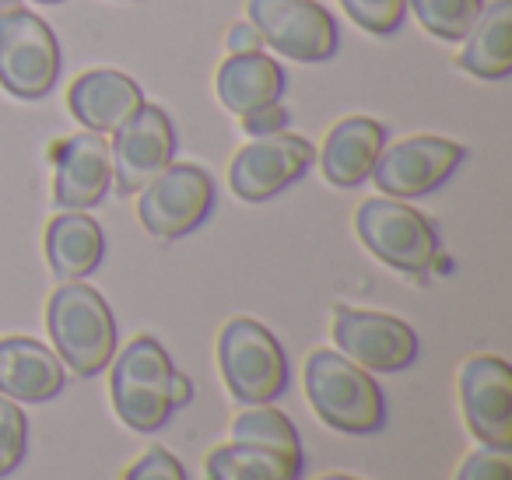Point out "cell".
I'll return each mask as SVG.
<instances>
[{"label":"cell","instance_id":"9c48e42d","mask_svg":"<svg viewBox=\"0 0 512 480\" xmlns=\"http://www.w3.org/2000/svg\"><path fill=\"white\" fill-rule=\"evenodd\" d=\"M113 183L116 190L141 193L158 172H165L176 158V127L162 106L144 102L120 130H113Z\"/></svg>","mask_w":512,"mask_h":480},{"label":"cell","instance_id":"4dcf8cb0","mask_svg":"<svg viewBox=\"0 0 512 480\" xmlns=\"http://www.w3.org/2000/svg\"><path fill=\"white\" fill-rule=\"evenodd\" d=\"M15 8H22V0H0V15H8Z\"/></svg>","mask_w":512,"mask_h":480},{"label":"cell","instance_id":"ba28073f","mask_svg":"<svg viewBox=\"0 0 512 480\" xmlns=\"http://www.w3.org/2000/svg\"><path fill=\"white\" fill-rule=\"evenodd\" d=\"M214 207V179L197 165H176L158 172L141 190L137 218L155 239H183L197 232Z\"/></svg>","mask_w":512,"mask_h":480},{"label":"cell","instance_id":"ac0fdd59","mask_svg":"<svg viewBox=\"0 0 512 480\" xmlns=\"http://www.w3.org/2000/svg\"><path fill=\"white\" fill-rule=\"evenodd\" d=\"M285 88V71L267 53H232L218 71V99L235 116L256 113V109L271 106V102H281Z\"/></svg>","mask_w":512,"mask_h":480},{"label":"cell","instance_id":"277c9868","mask_svg":"<svg viewBox=\"0 0 512 480\" xmlns=\"http://www.w3.org/2000/svg\"><path fill=\"white\" fill-rule=\"evenodd\" d=\"M218 361L225 386L239 403H274L288 389V354L278 337L256 319H232L218 337Z\"/></svg>","mask_w":512,"mask_h":480},{"label":"cell","instance_id":"4316f807","mask_svg":"<svg viewBox=\"0 0 512 480\" xmlns=\"http://www.w3.org/2000/svg\"><path fill=\"white\" fill-rule=\"evenodd\" d=\"M123 480H186V470L169 449L155 445L123 473Z\"/></svg>","mask_w":512,"mask_h":480},{"label":"cell","instance_id":"d4e9b609","mask_svg":"<svg viewBox=\"0 0 512 480\" xmlns=\"http://www.w3.org/2000/svg\"><path fill=\"white\" fill-rule=\"evenodd\" d=\"M348 18L372 36H393L404 25L407 0H341Z\"/></svg>","mask_w":512,"mask_h":480},{"label":"cell","instance_id":"9a60e30c","mask_svg":"<svg viewBox=\"0 0 512 480\" xmlns=\"http://www.w3.org/2000/svg\"><path fill=\"white\" fill-rule=\"evenodd\" d=\"M74 120L92 134H113L120 130L137 109L144 106V92L134 78L123 71H85L67 92Z\"/></svg>","mask_w":512,"mask_h":480},{"label":"cell","instance_id":"d6a6232c","mask_svg":"<svg viewBox=\"0 0 512 480\" xmlns=\"http://www.w3.org/2000/svg\"><path fill=\"white\" fill-rule=\"evenodd\" d=\"M36 4H64V0H36Z\"/></svg>","mask_w":512,"mask_h":480},{"label":"cell","instance_id":"7402d4cb","mask_svg":"<svg viewBox=\"0 0 512 480\" xmlns=\"http://www.w3.org/2000/svg\"><path fill=\"white\" fill-rule=\"evenodd\" d=\"M232 442H249V445H267V449H278L292 459H302V442L295 424L288 421L281 410L267 407V403H256V407L242 410L232 421Z\"/></svg>","mask_w":512,"mask_h":480},{"label":"cell","instance_id":"8fae6325","mask_svg":"<svg viewBox=\"0 0 512 480\" xmlns=\"http://www.w3.org/2000/svg\"><path fill=\"white\" fill-rule=\"evenodd\" d=\"M463 158H467V151L446 137H407L376 158L372 179L393 200L425 197L460 169Z\"/></svg>","mask_w":512,"mask_h":480},{"label":"cell","instance_id":"1f68e13d","mask_svg":"<svg viewBox=\"0 0 512 480\" xmlns=\"http://www.w3.org/2000/svg\"><path fill=\"white\" fill-rule=\"evenodd\" d=\"M320 480H358V477H348V473H327V477H320Z\"/></svg>","mask_w":512,"mask_h":480},{"label":"cell","instance_id":"3957f363","mask_svg":"<svg viewBox=\"0 0 512 480\" xmlns=\"http://www.w3.org/2000/svg\"><path fill=\"white\" fill-rule=\"evenodd\" d=\"M172 365L169 351L155 337H134L113 365V407L127 428L151 435L172 414Z\"/></svg>","mask_w":512,"mask_h":480},{"label":"cell","instance_id":"6da1fadb","mask_svg":"<svg viewBox=\"0 0 512 480\" xmlns=\"http://www.w3.org/2000/svg\"><path fill=\"white\" fill-rule=\"evenodd\" d=\"M57 358L81 379L99 375L116 358V319L109 302L81 281H64L46 309Z\"/></svg>","mask_w":512,"mask_h":480},{"label":"cell","instance_id":"f1b7e54d","mask_svg":"<svg viewBox=\"0 0 512 480\" xmlns=\"http://www.w3.org/2000/svg\"><path fill=\"white\" fill-rule=\"evenodd\" d=\"M228 50L232 53H264V39L253 29V22H239L228 32Z\"/></svg>","mask_w":512,"mask_h":480},{"label":"cell","instance_id":"4fadbf2b","mask_svg":"<svg viewBox=\"0 0 512 480\" xmlns=\"http://www.w3.org/2000/svg\"><path fill=\"white\" fill-rule=\"evenodd\" d=\"M467 424L491 449H512V368L495 354H477L460 368Z\"/></svg>","mask_w":512,"mask_h":480},{"label":"cell","instance_id":"5bb4252c","mask_svg":"<svg viewBox=\"0 0 512 480\" xmlns=\"http://www.w3.org/2000/svg\"><path fill=\"white\" fill-rule=\"evenodd\" d=\"M113 186V158L102 134L67 137L57 148V179H53V200L60 211H88Z\"/></svg>","mask_w":512,"mask_h":480},{"label":"cell","instance_id":"30bf717a","mask_svg":"<svg viewBox=\"0 0 512 480\" xmlns=\"http://www.w3.org/2000/svg\"><path fill=\"white\" fill-rule=\"evenodd\" d=\"M316 162V151L306 137L295 134H267L256 137L253 144L235 155L232 169H228V183L232 193L249 204L278 197L281 190H288L292 183H299L309 172V165Z\"/></svg>","mask_w":512,"mask_h":480},{"label":"cell","instance_id":"603a6c76","mask_svg":"<svg viewBox=\"0 0 512 480\" xmlns=\"http://www.w3.org/2000/svg\"><path fill=\"white\" fill-rule=\"evenodd\" d=\"M407 4L425 25V32L446 43H460L484 11V0H407Z\"/></svg>","mask_w":512,"mask_h":480},{"label":"cell","instance_id":"f546056e","mask_svg":"<svg viewBox=\"0 0 512 480\" xmlns=\"http://www.w3.org/2000/svg\"><path fill=\"white\" fill-rule=\"evenodd\" d=\"M193 400V386H190V379H186L183 372H176L172 375V407H186V403Z\"/></svg>","mask_w":512,"mask_h":480},{"label":"cell","instance_id":"ffe728a7","mask_svg":"<svg viewBox=\"0 0 512 480\" xmlns=\"http://www.w3.org/2000/svg\"><path fill=\"white\" fill-rule=\"evenodd\" d=\"M463 71L484 81H502L512 74V0H491L463 36V50L456 57Z\"/></svg>","mask_w":512,"mask_h":480},{"label":"cell","instance_id":"44dd1931","mask_svg":"<svg viewBox=\"0 0 512 480\" xmlns=\"http://www.w3.org/2000/svg\"><path fill=\"white\" fill-rule=\"evenodd\" d=\"M204 470L207 480H299L302 459H292L267 445L228 442L211 449Z\"/></svg>","mask_w":512,"mask_h":480},{"label":"cell","instance_id":"5b68a950","mask_svg":"<svg viewBox=\"0 0 512 480\" xmlns=\"http://www.w3.org/2000/svg\"><path fill=\"white\" fill-rule=\"evenodd\" d=\"M355 228L372 256H379L386 267L404 270V274H428L435 256H439L435 225L425 214L407 207L404 200H365L355 214Z\"/></svg>","mask_w":512,"mask_h":480},{"label":"cell","instance_id":"8992f818","mask_svg":"<svg viewBox=\"0 0 512 480\" xmlns=\"http://www.w3.org/2000/svg\"><path fill=\"white\" fill-rule=\"evenodd\" d=\"M64 53L39 15L15 8L0 15V85L15 99H43L53 92Z\"/></svg>","mask_w":512,"mask_h":480},{"label":"cell","instance_id":"cb8c5ba5","mask_svg":"<svg viewBox=\"0 0 512 480\" xmlns=\"http://www.w3.org/2000/svg\"><path fill=\"white\" fill-rule=\"evenodd\" d=\"M25 449H29V417L15 400L0 396V477L22 466Z\"/></svg>","mask_w":512,"mask_h":480},{"label":"cell","instance_id":"83f0119b","mask_svg":"<svg viewBox=\"0 0 512 480\" xmlns=\"http://www.w3.org/2000/svg\"><path fill=\"white\" fill-rule=\"evenodd\" d=\"M288 109L281 106V102H271V106L256 109V113H246L242 116V130L253 137H267V134H281V130H288Z\"/></svg>","mask_w":512,"mask_h":480},{"label":"cell","instance_id":"7a4b0ae2","mask_svg":"<svg viewBox=\"0 0 512 480\" xmlns=\"http://www.w3.org/2000/svg\"><path fill=\"white\" fill-rule=\"evenodd\" d=\"M306 396L316 414L344 435H372L386 421L383 389L341 351H313L306 361Z\"/></svg>","mask_w":512,"mask_h":480},{"label":"cell","instance_id":"e0dca14e","mask_svg":"<svg viewBox=\"0 0 512 480\" xmlns=\"http://www.w3.org/2000/svg\"><path fill=\"white\" fill-rule=\"evenodd\" d=\"M386 127L369 116H348L327 134L320 155V169L327 183L341 186V190H355L372 176V165L383 155Z\"/></svg>","mask_w":512,"mask_h":480},{"label":"cell","instance_id":"7c38bea8","mask_svg":"<svg viewBox=\"0 0 512 480\" xmlns=\"http://www.w3.org/2000/svg\"><path fill=\"white\" fill-rule=\"evenodd\" d=\"M334 344L365 372H400L418 358V333L386 312L334 309Z\"/></svg>","mask_w":512,"mask_h":480},{"label":"cell","instance_id":"2e32d148","mask_svg":"<svg viewBox=\"0 0 512 480\" xmlns=\"http://www.w3.org/2000/svg\"><path fill=\"white\" fill-rule=\"evenodd\" d=\"M64 361L32 337H0V396L46 403L64 393Z\"/></svg>","mask_w":512,"mask_h":480},{"label":"cell","instance_id":"484cf974","mask_svg":"<svg viewBox=\"0 0 512 480\" xmlns=\"http://www.w3.org/2000/svg\"><path fill=\"white\" fill-rule=\"evenodd\" d=\"M456 480H512V459L509 449H477L474 456H467V463L460 466Z\"/></svg>","mask_w":512,"mask_h":480},{"label":"cell","instance_id":"d6986e66","mask_svg":"<svg viewBox=\"0 0 512 480\" xmlns=\"http://www.w3.org/2000/svg\"><path fill=\"white\" fill-rule=\"evenodd\" d=\"M106 253V235L99 221L85 211H64L46 228V260L60 281H81L95 274Z\"/></svg>","mask_w":512,"mask_h":480},{"label":"cell","instance_id":"52a82bcc","mask_svg":"<svg viewBox=\"0 0 512 480\" xmlns=\"http://www.w3.org/2000/svg\"><path fill=\"white\" fill-rule=\"evenodd\" d=\"M249 22L264 46L302 64L330 60L341 46L334 15L316 0H249Z\"/></svg>","mask_w":512,"mask_h":480}]
</instances>
